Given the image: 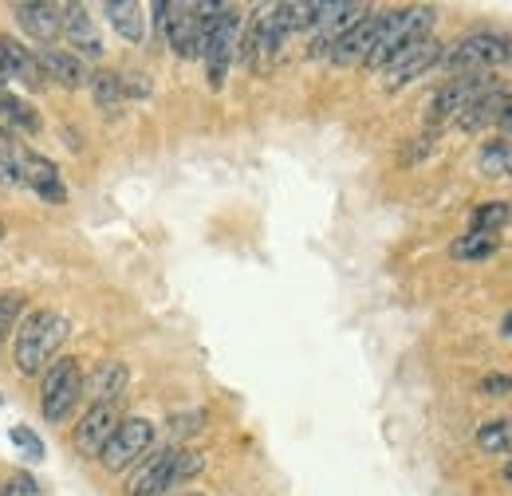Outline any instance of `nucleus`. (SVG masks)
Listing matches in <instances>:
<instances>
[{"label": "nucleus", "mask_w": 512, "mask_h": 496, "mask_svg": "<svg viewBox=\"0 0 512 496\" xmlns=\"http://www.w3.org/2000/svg\"><path fill=\"white\" fill-rule=\"evenodd\" d=\"M512 60V40L501 32H473L465 40H457L453 48H446L442 67L453 75H473V71H489L493 63Z\"/></svg>", "instance_id": "5"}, {"label": "nucleus", "mask_w": 512, "mask_h": 496, "mask_svg": "<svg viewBox=\"0 0 512 496\" xmlns=\"http://www.w3.org/2000/svg\"><path fill=\"white\" fill-rule=\"evenodd\" d=\"M501 331H505V335H509V339H512V311H509V315H505V323H501Z\"/></svg>", "instance_id": "34"}, {"label": "nucleus", "mask_w": 512, "mask_h": 496, "mask_svg": "<svg viewBox=\"0 0 512 496\" xmlns=\"http://www.w3.org/2000/svg\"><path fill=\"white\" fill-rule=\"evenodd\" d=\"M477 445H481L485 453H509L512 449V422H505V418L485 422V426L477 430Z\"/></svg>", "instance_id": "26"}, {"label": "nucleus", "mask_w": 512, "mask_h": 496, "mask_svg": "<svg viewBox=\"0 0 512 496\" xmlns=\"http://www.w3.org/2000/svg\"><path fill=\"white\" fill-rule=\"evenodd\" d=\"M127 382H130V374H127L123 363H103L99 371L83 382V390H87L91 406H115V402H119V394L127 390Z\"/></svg>", "instance_id": "18"}, {"label": "nucleus", "mask_w": 512, "mask_h": 496, "mask_svg": "<svg viewBox=\"0 0 512 496\" xmlns=\"http://www.w3.org/2000/svg\"><path fill=\"white\" fill-rule=\"evenodd\" d=\"M442 56H446V48H442L434 36H426V40L410 44L406 52H398V56L383 67L386 87H406V83H414L418 75H426L430 67H438V63H442Z\"/></svg>", "instance_id": "9"}, {"label": "nucleus", "mask_w": 512, "mask_h": 496, "mask_svg": "<svg viewBox=\"0 0 512 496\" xmlns=\"http://www.w3.org/2000/svg\"><path fill=\"white\" fill-rule=\"evenodd\" d=\"M0 496H40V485H36L28 473H20V477H12V481L0 489Z\"/></svg>", "instance_id": "31"}, {"label": "nucleus", "mask_w": 512, "mask_h": 496, "mask_svg": "<svg viewBox=\"0 0 512 496\" xmlns=\"http://www.w3.org/2000/svg\"><path fill=\"white\" fill-rule=\"evenodd\" d=\"M103 12H107L111 28L123 40H130V44H142L146 40V8L142 4H134V0H107Z\"/></svg>", "instance_id": "19"}, {"label": "nucleus", "mask_w": 512, "mask_h": 496, "mask_svg": "<svg viewBox=\"0 0 512 496\" xmlns=\"http://www.w3.org/2000/svg\"><path fill=\"white\" fill-rule=\"evenodd\" d=\"M0 406H4V394H0Z\"/></svg>", "instance_id": "36"}, {"label": "nucleus", "mask_w": 512, "mask_h": 496, "mask_svg": "<svg viewBox=\"0 0 512 496\" xmlns=\"http://www.w3.org/2000/svg\"><path fill=\"white\" fill-rule=\"evenodd\" d=\"M493 252H497V237H493V233H477V229L461 233V237L449 245V256H453V260H489Z\"/></svg>", "instance_id": "22"}, {"label": "nucleus", "mask_w": 512, "mask_h": 496, "mask_svg": "<svg viewBox=\"0 0 512 496\" xmlns=\"http://www.w3.org/2000/svg\"><path fill=\"white\" fill-rule=\"evenodd\" d=\"M8 437H12V445H16V449H24V457H28V461H40V457H44V441L32 434L28 426H12V434Z\"/></svg>", "instance_id": "27"}, {"label": "nucleus", "mask_w": 512, "mask_h": 496, "mask_svg": "<svg viewBox=\"0 0 512 496\" xmlns=\"http://www.w3.org/2000/svg\"><path fill=\"white\" fill-rule=\"evenodd\" d=\"M383 16L386 12H367L359 24H351L335 44H331V63H339V67H351V63H367L371 56V48H375V40H379V28H383Z\"/></svg>", "instance_id": "10"}, {"label": "nucleus", "mask_w": 512, "mask_h": 496, "mask_svg": "<svg viewBox=\"0 0 512 496\" xmlns=\"http://www.w3.org/2000/svg\"><path fill=\"white\" fill-rule=\"evenodd\" d=\"M201 12V60L209 67V83L221 87L225 83V71L229 60L237 56V44H241V12L237 8H225V4H197Z\"/></svg>", "instance_id": "2"}, {"label": "nucleus", "mask_w": 512, "mask_h": 496, "mask_svg": "<svg viewBox=\"0 0 512 496\" xmlns=\"http://www.w3.org/2000/svg\"><path fill=\"white\" fill-rule=\"evenodd\" d=\"M201 422H205V414H178V418H170V434L174 437H186V434H197L201 430Z\"/></svg>", "instance_id": "29"}, {"label": "nucleus", "mask_w": 512, "mask_h": 496, "mask_svg": "<svg viewBox=\"0 0 512 496\" xmlns=\"http://www.w3.org/2000/svg\"><path fill=\"white\" fill-rule=\"evenodd\" d=\"M0 115L16 126V130H28V134L40 130V115L32 111V103H24V99H16V95H0Z\"/></svg>", "instance_id": "25"}, {"label": "nucleus", "mask_w": 512, "mask_h": 496, "mask_svg": "<svg viewBox=\"0 0 512 496\" xmlns=\"http://www.w3.org/2000/svg\"><path fill=\"white\" fill-rule=\"evenodd\" d=\"M505 481H512V461L505 465Z\"/></svg>", "instance_id": "35"}, {"label": "nucleus", "mask_w": 512, "mask_h": 496, "mask_svg": "<svg viewBox=\"0 0 512 496\" xmlns=\"http://www.w3.org/2000/svg\"><path fill=\"white\" fill-rule=\"evenodd\" d=\"M509 217H512L509 201H485V205H477V213H473V229L497 237V233L509 225Z\"/></svg>", "instance_id": "24"}, {"label": "nucleus", "mask_w": 512, "mask_h": 496, "mask_svg": "<svg viewBox=\"0 0 512 496\" xmlns=\"http://www.w3.org/2000/svg\"><path fill=\"white\" fill-rule=\"evenodd\" d=\"M24 182L36 189L48 205H64L67 201V189H64V182H60L56 162H48V158H40V154H24Z\"/></svg>", "instance_id": "16"}, {"label": "nucleus", "mask_w": 512, "mask_h": 496, "mask_svg": "<svg viewBox=\"0 0 512 496\" xmlns=\"http://www.w3.org/2000/svg\"><path fill=\"white\" fill-rule=\"evenodd\" d=\"M20 311H24V300H20V296H0V343H4L8 331L20 323Z\"/></svg>", "instance_id": "28"}, {"label": "nucleus", "mask_w": 512, "mask_h": 496, "mask_svg": "<svg viewBox=\"0 0 512 496\" xmlns=\"http://www.w3.org/2000/svg\"><path fill=\"white\" fill-rule=\"evenodd\" d=\"M430 28H434V8H398V12H386L383 28H379V40H375V48L367 56V67H379L383 71L398 52H406L418 40H426Z\"/></svg>", "instance_id": "3"}, {"label": "nucleus", "mask_w": 512, "mask_h": 496, "mask_svg": "<svg viewBox=\"0 0 512 496\" xmlns=\"http://www.w3.org/2000/svg\"><path fill=\"white\" fill-rule=\"evenodd\" d=\"M0 52H4V63H8V79H16V83L28 87V91L48 87V75H44L40 56H36L32 48H24V44L12 40V36H0Z\"/></svg>", "instance_id": "15"}, {"label": "nucleus", "mask_w": 512, "mask_h": 496, "mask_svg": "<svg viewBox=\"0 0 512 496\" xmlns=\"http://www.w3.org/2000/svg\"><path fill=\"white\" fill-rule=\"evenodd\" d=\"M67 339V319L60 311L40 308L28 311L16 323V367L20 374H40L48 363H56Z\"/></svg>", "instance_id": "1"}, {"label": "nucleus", "mask_w": 512, "mask_h": 496, "mask_svg": "<svg viewBox=\"0 0 512 496\" xmlns=\"http://www.w3.org/2000/svg\"><path fill=\"white\" fill-rule=\"evenodd\" d=\"M40 67L48 79H56L60 87H83L91 75H87V63L79 60L75 52H64V48H40Z\"/></svg>", "instance_id": "17"}, {"label": "nucleus", "mask_w": 512, "mask_h": 496, "mask_svg": "<svg viewBox=\"0 0 512 496\" xmlns=\"http://www.w3.org/2000/svg\"><path fill=\"white\" fill-rule=\"evenodd\" d=\"M201 465L205 461L197 449H162L138 469V477L130 481V496H166L174 485L193 477Z\"/></svg>", "instance_id": "4"}, {"label": "nucleus", "mask_w": 512, "mask_h": 496, "mask_svg": "<svg viewBox=\"0 0 512 496\" xmlns=\"http://www.w3.org/2000/svg\"><path fill=\"white\" fill-rule=\"evenodd\" d=\"M0 237H4V225H0Z\"/></svg>", "instance_id": "37"}, {"label": "nucleus", "mask_w": 512, "mask_h": 496, "mask_svg": "<svg viewBox=\"0 0 512 496\" xmlns=\"http://www.w3.org/2000/svg\"><path fill=\"white\" fill-rule=\"evenodd\" d=\"M83 394V374H79V363L75 359H56L48 374H44V386H40V410L48 422H64L67 414L75 410Z\"/></svg>", "instance_id": "6"}, {"label": "nucleus", "mask_w": 512, "mask_h": 496, "mask_svg": "<svg viewBox=\"0 0 512 496\" xmlns=\"http://www.w3.org/2000/svg\"><path fill=\"white\" fill-rule=\"evenodd\" d=\"M60 36L75 48V56L87 60H103V36L91 20V12L83 4H67L64 8V24H60Z\"/></svg>", "instance_id": "13"}, {"label": "nucleus", "mask_w": 512, "mask_h": 496, "mask_svg": "<svg viewBox=\"0 0 512 496\" xmlns=\"http://www.w3.org/2000/svg\"><path fill=\"white\" fill-rule=\"evenodd\" d=\"M16 24L44 48H52V40L60 36V24H64V8L60 4H16L12 8Z\"/></svg>", "instance_id": "14"}, {"label": "nucleus", "mask_w": 512, "mask_h": 496, "mask_svg": "<svg viewBox=\"0 0 512 496\" xmlns=\"http://www.w3.org/2000/svg\"><path fill=\"white\" fill-rule=\"evenodd\" d=\"M501 130H505V134H512V107L505 111V119H501Z\"/></svg>", "instance_id": "33"}, {"label": "nucleus", "mask_w": 512, "mask_h": 496, "mask_svg": "<svg viewBox=\"0 0 512 496\" xmlns=\"http://www.w3.org/2000/svg\"><path fill=\"white\" fill-rule=\"evenodd\" d=\"M119 422H123L119 406H87V414L75 426V449L83 457H99L103 445L111 441V434L119 430Z\"/></svg>", "instance_id": "11"}, {"label": "nucleus", "mask_w": 512, "mask_h": 496, "mask_svg": "<svg viewBox=\"0 0 512 496\" xmlns=\"http://www.w3.org/2000/svg\"><path fill=\"white\" fill-rule=\"evenodd\" d=\"M166 40H170V48L182 56V60H190V56H201V36H205V28H201V12H197V4H170L166 8Z\"/></svg>", "instance_id": "12"}, {"label": "nucleus", "mask_w": 512, "mask_h": 496, "mask_svg": "<svg viewBox=\"0 0 512 496\" xmlns=\"http://www.w3.org/2000/svg\"><path fill=\"white\" fill-rule=\"evenodd\" d=\"M505 111H509V95H505V91H485L477 103H469V107L457 115V126H461V130H481V126H489V123H501Z\"/></svg>", "instance_id": "20"}, {"label": "nucleus", "mask_w": 512, "mask_h": 496, "mask_svg": "<svg viewBox=\"0 0 512 496\" xmlns=\"http://www.w3.org/2000/svg\"><path fill=\"white\" fill-rule=\"evenodd\" d=\"M150 445H154V426H150L146 418H123L119 430L111 434V441L103 445L99 461H103V469L123 473V469H130Z\"/></svg>", "instance_id": "8"}, {"label": "nucleus", "mask_w": 512, "mask_h": 496, "mask_svg": "<svg viewBox=\"0 0 512 496\" xmlns=\"http://www.w3.org/2000/svg\"><path fill=\"white\" fill-rule=\"evenodd\" d=\"M481 394H489V398L512 394V374H485L481 378Z\"/></svg>", "instance_id": "30"}, {"label": "nucleus", "mask_w": 512, "mask_h": 496, "mask_svg": "<svg viewBox=\"0 0 512 496\" xmlns=\"http://www.w3.org/2000/svg\"><path fill=\"white\" fill-rule=\"evenodd\" d=\"M87 83H91L95 103H99L103 111H111L115 103H123V99H127V95H123V75H119V71H95Z\"/></svg>", "instance_id": "23"}, {"label": "nucleus", "mask_w": 512, "mask_h": 496, "mask_svg": "<svg viewBox=\"0 0 512 496\" xmlns=\"http://www.w3.org/2000/svg\"><path fill=\"white\" fill-rule=\"evenodd\" d=\"M477 166H481V174H489V178H505V174H512V134L485 142Z\"/></svg>", "instance_id": "21"}, {"label": "nucleus", "mask_w": 512, "mask_h": 496, "mask_svg": "<svg viewBox=\"0 0 512 496\" xmlns=\"http://www.w3.org/2000/svg\"><path fill=\"white\" fill-rule=\"evenodd\" d=\"M8 83V63H4V52H0V87Z\"/></svg>", "instance_id": "32"}, {"label": "nucleus", "mask_w": 512, "mask_h": 496, "mask_svg": "<svg viewBox=\"0 0 512 496\" xmlns=\"http://www.w3.org/2000/svg\"><path fill=\"white\" fill-rule=\"evenodd\" d=\"M190 496H197V493H190Z\"/></svg>", "instance_id": "38"}, {"label": "nucleus", "mask_w": 512, "mask_h": 496, "mask_svg": "<svg viewBox=\"0 0 512 496\" xmlns=\"http://www.w3.org/2000/svg\"><path fill=\"white\" fill-rule=\"evenodd\" d=\"M485 91H493V75L489 71H473V75H453L438 87V95L430 99V123L457 119L469 103H477Z\"/></svg>", "instance_id": "7"}]
</instances>
